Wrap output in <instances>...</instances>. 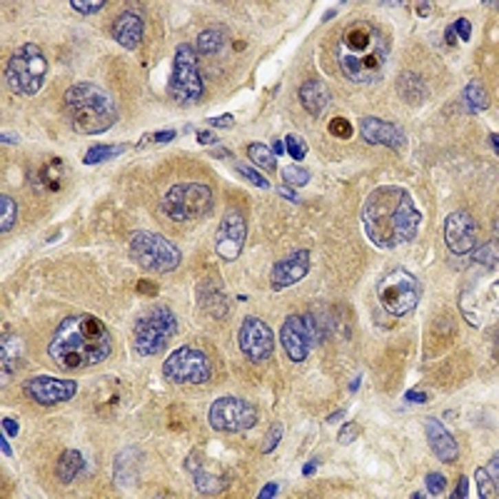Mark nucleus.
I'll use <instances>...</instances> for the list:
<instances>
[{
	"label": "nucleus",
	"instance_id": "nucleus-1",
	"mask_svg": "<svg viewBox=\"0 0 499 499\" xmlns=\"http://www.w3.org/2000/svg\"><path fill=\"white\" fill-rule=\"evenodd\" d=\"M365 235L379 250H394L412 242L422 225V215L414 205L412 195L405 187L385 185L367 195L362 205Z\"/></svg>",
	"mask_w": 499,
	"mask_h": 499
},
{
	"label": "nucleus",
	"instance_id": "nucleus-2",
	"mask_svg": "<svg viewBox=\"0 0 499 499\" xmlns=\"http://www.w3.org/2000/svg\"><path fill=\"white\" fill-rule=\"evenodd\" d=\"M392 38L387 30L372 20H354L342 28L335 47L337 65L350 83L357 85H372L385 75L390 63Z\"/></svg>",
	"mask_w": 499,
	"mask_h": 499
},
{
	"label": "nucleus",
	"instance_id": "nucleus-3",
	"mask_svg": "<svg viewBox=\"0 0 499 499\" xmlns=\"http://www.w3.org/2000/svg\"><path fill=\"white\" fill-rule=\"evenodd\" d=\"M113 352V337L105 322L95 315H73L65 317L55 330L47 354L60 370L83 372L87 367L100 365Z\"/></svg>",
	"mask_w": 499,
	"mask_h": 499
},
{
	"label": "nucleus",
	"instance_id": "nucleus-4",
	"mask_svg": "<svg viewBox=\"0 0 499 499\" xmlns=\"http://www.w3.org/2000/svg\"><path fill=\"white\" fill-rule=\"evenodd\" d=\"M65 113L75 133L100 135L118 123V107L113 98L93 85V83H75L65 90Z\"/></svg>",
	"mask_w": 499,
	"mask_h": 499
},
{
	"label": "nucleus",
	"instance_id": "nucleus-5",
	"mask_svg": "<svg viewBox=\"0 0 499 499\" xmlns=\"http://www.w3.org/2000/svg\"><path fill=\"white\" fill-rule=\"evenodd\" d=\"M45 78H47V60L35 43L20 45L10 55V60H8L6 80H8V87L15 95L33 98V95H38L40 87H43Z\"/></svg>",
	"mask_w": 499,
	"mask_h": 499
},
{
	"label": "nucleus",
	"instance_id": "nucleus-6",
	"mask_svg": "<svg viewBox=\"0 0 499 499\" xmlns=\"http://www.w3.org/2000/svg\"><path fill=\"white\" fill-rule=\"evenodd\" d=\"M175 335H178V317L173 310L165 305L150 307L135 319L133 347L138 354L150 357V354L162 352Z\"/></svg>",
	"mask_w": 499,
	"mask_h": 499
},
{
	"label": "nucleus",
	"instance_id": "nucleus-7",
	"mask_svg": "<svg viewBox=\"0 0 499 499\" xmlns=\"http://www.w3.org/2000/svg\"><path fill=\"white\" fill-rule=\"evenodd\" d=\"M130 259L142 270H150V273H173L182 262V255L162 235L138 230L130 237Z\"/></svg>",
	"mask_w": 499,
	"mask_h": 499
},
{
	"label": "nucleus",
	"instance_id": "nucleus-8",
	"mask_svg": "<svg viewBox=\"0 0 499 499\" xmlns=\"http://www.w3.org/2000/svg\"><path fill=\"white\" fill-rule=\"evenodd\" d=\"M160 210L173 222H190L213 210V190L202 182H182V185L170 187L162 200Z\"/></svg>",
	"mask_w": 499,
	"mask_h": 499
},
{
	"label": "nucleus",
	"instance_id": "nucleus-9",
	"mask_svg": "<svg viewBox=\"0 0 499 499\" xmlns=\"http://www.w3.org/2000/svg\"><path fill=\"white\" fill-rule=\"evenodd\" d=\"M419 297H422V285L412 273H407L402 267L390 270L382 275L377 282V299L382 310L390 312L392 317H405L417 307Z\"/></svg>",
	"mask_w": 499,
	"mask_h": 499
},
{
	"label": "nucleus",
	"instance_id": "nucleus-10",
	"mask_svg": "<svg viewBox=\"0 0 499 499\" xmlns=\"http://www.w3.org/2000/svg\"><path fill=\"white\" fill-rule=\"evenodd\" d=\"M202 75L198 67V50L190 43H180L175 50L173 60V73H170V83H167V93L175 103L180 105H190L202 98Z\"/></svg>",
	"mask_w": 499,
	"mask_h": 499
},
{
	"label": "nucleus",
	"instance_id": "nucleus-11",
	"mask_svg": "<svg viewBox=\"0 0 499 499\" xmlns=\"http://www.w3.org/2000/svg\"><path fill=\"white\" fill-rule=\"evenodd\" d=\"M162 372L175 385H205L213 377V362L202 350L180 347L165 359Z\"/></svg>",
	"mask_w": 499,
	"mask_h": 499
},
{
	"label": "nucleus",
	"instance_id": "nucleus-12",
	"mask_svg": "<svg viewBox=\"0 0 499 499\" xmlns=\"http://www.w3.org/2000/svg\"><path fill=\"white\" fill-rule=\"evenodd\" d=\"M207 422L217 432H245L257 425V412L240 397H220L207 410Z\"/></svg>",
	"mask_w": 499,
	"mask_h": 499
},
{
	"label": "nucleus",
	"instance_id": "nucleus-13",
	"mask_svg": "<svg viewBox=\"0 0 499 499\" xmlns=\"http://www.w3.org/2000/svg\"><path fill=\"white\" fill-rule=\"evenodd\" d=\"M462 312L472 327H487L489 319L497 317V282L492 287L487 279H479L462 293Z\"/></svg>",
	"mask_w": 499,
	"mask_h": 499
},
{
	"label": "nucleus",
	"instance_id": "nucleus-14",
	"mask_svg": "<svg viewBox=\"0 0 499 499\" xmlns=\"http://www.w3.org/2000/svg\"><path fill=\"white\" fill-rule=\"evenodd\" d=\"M240 350L250 362H265L273 357L275 350V335L270 330L267 322H262L259 317H245L240 325L237 335Z\"/></svg>",
	"mask_w": 499,
	"mask_h": 499
},
{
	"label": "nucleus",
	"instance_id": "nucleus-15",
	"mask_svg": "<svg viewBox=\"0 0 499 499\" xmlns=\"http://www.w3.org/2000/svg\"><path fill=\"white\" fill-rule=\"evenodd\" d=\"M245 237H247V220L240 210H227L222 215L217 225V233H215V250L222 259L233 262L240 257L242 247H245Z\"/></svg>",
	"mask_w": 499,
	"mask_h": 499
},
{
	"label": "nucleus",
	"instance_id": "nucleus-16",
	"mask_svg": "<svg viewBox=\"0 0 499 499\" xmlns=\"http://www.w3.org/2000/svg\"><path fill=\"white\" fill-rule=\"evenodd\" d=\"M23 392H25V397L38 402V405L53 407V405H60V402L73 399L75 392H78V385L70 382V379H58V377H30L23 385Z\"/></svg>",
	"mask_w": 499,
	"mask_h": 499
},
{
	"label": "nucleus",
	"instance_id": "nucleus-17",
	"mask_svg": "<svg viewBox=\"0 0 499 499\" xmlns=\"http://www.w3.org/2000/svg\"><path fill=\"white\" fill-rule=\"evenodd\" d=\"M445 242L452 255H469L477 245V222L467 210L447 215L445 220Z\"/></svg>",
	"mask_w": 499,
	"mask_h": 499
},
{
	"label": "nucleus",
	"instance_id": "nucleus-18",
	"mask_svg": "<svg viewBox=\"0 0 499 499\" xmlns=\"http://www.w3.org/2000/svg\"><path fill=\"white\" fill-rule=\"evenodd\" d=\"M310 265H312L310 250L299 247V250H295L287 257L275 262L273 273H270V287L273 290H285V287L295 285V282H299V279L310 273Z\"/></svg>",
	"mask_w": 499,
	"mask_h": 499
},
{
	"label": "nucleus",
	"instance_id": "nucleus-19",
	"mask_svg": "<svg viewBox=\"0 0 499 499\" xmlns=\"http://www.w3.org/2000/svg\"><path fill=\"white\" fill-rule=\"evenodd\" d=\"M279 342L285 347L287 357L293 362H305L310 354V332H307V319L302 315H290L282 322L279 330Z\"/></svg>",
	"mask_w": 499,
	"mask_h": 499
},
{
	"label": "nucleus",
	"instance_id": "nucleus-20",
	"mask_svg": "<svg viewBox=\"0 0 499 499\" xmlns=\"http://www.w3.org/2000/svg\"><path fill=\"white\" fill-rule=\"evenodd\" d=\"M359 130H362V138L370 145H385L390 150H402L407 145L405 130L399 125H394V123H385V120L379 118H362Z\"/></svg>",
	"mask_w": 499,
	"mask_h": 499
},
{
	"label": "nucleus",
	"instance_id": "nucleus-21",
	"mask_svg": "<svg viewBox=\"0 0 499 499\" xmlns=\"http://www.w3.org/2000/svg\"><path fill=\"white\" fill-rule=\"evenodd\" d=\"M425 432H427V442H429V449H432L439 462H447L449 465V462H454L459 457L457 439L449 434V429L439 419H427Z\"/></svg>",
	"mask_w": 499,
	"mask_h": 499
},
{
	"label": "nucleus",
	"instance_id": "nucleus-22",
	"mask_svg": "<svg viewBox=\"0 0 499 499\" xmlns=\"http://www.w3.org/2000/svg\"><path fill=\"white\" fill-rule=\"evenodd\" d=\"M142 35H145V23L140 18V13L135 10H123V13L115 18L113 23V38L115 43L125 47V50H135L142 43Z\"/></svg>",
	"mask_w": 499,
	"mask_h": 499
},
{
	"label": "nucleus",
	"instance_id": "nucleus-23",
	"mask_svg": "<svg viewBox=\"0 0 499 499\" xmlns=\"http://www.w3.org/2000/svg\"><path fill=\"white\" fill-rule=\"evenodd\" d=\"M185 465H187V469H190V474H193L198 492H202V494H215V492H222V487L227 485V474H222V472H210V469H207L202 452H193L190 457H187Z\"/></svg>",
	"mask_w": 499,
	"mask_h": 499
},
{
	"label": "nucleus",
	"instance_id": "nucleus-24",
	"mask_svg": "<svg viewBox=\"0 0 499 499\" xmlns=\"http://www.w3.org/2000/svg\"><path fill=\"white\" fill-rule=\"evenodd\" d=\"M299 103L305 107L307 113L312 115V118H319L322 110L330 105V90L322 80H307L305 85L299 87Z\"/></svg>",
	"mask_w": 499,
	"mask_h": 499
},
{
	"label": "nucleus",
	"instance_id": "nucleus-25",
	"mask_svg": "<svg viewBox=\"0 0 499 499\" xmlns=\"http://www.w3.org/2000/svg\"><path fill=\"white\" fill-rule=\"evenodd\" d=\"M80 469H85V459L78 449H65V452L60 454L58 465H55V474L63 485H70L75 477L80 474Z\"/></svg>",
	"mask_w": 499,
	"mask_h": 499
},
{
	"label": "nucleus",
	"instance_id": "nucleus-26",
	"mask_svg": "<svg viewBox=\"0 0 499 499\" xmlns=\"http://www.w3.org/2000/svg\"><path fill=\"white\" fill-rule=\"evenodd\" d=\"M38 178H40V182H43V187H45V190H50V193H58L60 187H63V178H65L63 162H60L58 158H53L50 162H45V165L40 167Z\"/></svg>",
	"mask_w": 499,
	"mask_h": 499
},
{
	"label": "nucleus",
	"instance_id": "nucleus-27",
	"mask_svg": "<svg viewBox=\"0 0 499 499\" xmlns=\"http://www.w3.org/2000/svg\"><path fill=\"white\" fill-rule=\"evenodd\" d=\"M222 45H225V30L220 25L207 28V30H202V33L198 35V53H202V55L220 53Z\"/></svg>",
	"mask_w": 499,
	"mask_h": 499
},
{
	"label": "nucleus",
	"instance_id": "nucleus-28",
	"mask_svg": "<svg viewBox=\"0 0 499 499\" xmlns=\"http://www.w3.org/2000/svg\"><path fill=\"white\" fill-rule=\"evenodd\" d=\"M20 352H23V342L13 332H3V372L6 374L15 372Z\"/></svg>",
	"mask_w": 499,
	"mask_h": 499
},
{
	"label": "nucleus",
	"instance_id": "nucleus-29",
	"mask_svg": "<svg viewBox=\"0 0 499 499\" xmlns=\"http://www.w3.org/2000/svg\"><path fill=\"white\" fill-rule=\"evenodd\" d=\"M247 155H250V160H253V162L259 167V170H262V173H275V170H277V160H275V153L267 145H262V142H250V147H247Z\"/></svg>",
	"mask_w": 499,
	"mask_h": 499
},
{
	"label": "nucleus",
	"instance_id": "nucleus-30",
	"mask_svg": "<svg viewBox=\"0 0 499 499\" xmlns=\"http://www.w3.org/2000/svg\"><path fill=\"white\" fill-rule=\"evenodd\" d=\"M465 105L469 107V113H482L489 107V95L485 93V87L479 83H469L465 87Z\"/></svg>",
	"mask_w": 499,
	"mask_h": 499
},
{
	"label": "nucleus",
	"instance_id": "nucleus-31",
	"mask_svg": "<svg viewBox=\"0 0 499 499\" xmlns=\"http://www.w3.org/2000/svg\"><path fill=\"white\" fill-rule=\"evenodd\" d=\"M123 153H125V145H95L83 155V162L85 165H98V162H105V160L118 158Z\"/></svg>",
	"mask_w": 499,
	"mask_h": 499
},
{
	"label": "nucleus",
	"instance_id": "nucleus-32",
	"mask_svg": "<svg viewBox=\"0 0 499 499\" xmlns=\"http://www.w3.org/2000/svg\"><path fill=\"white\" fill-rule=\"evenodd\" d=\"M0 207H3V215H0V233H8L10 227L15 225V215H18V205L10 195H3L0 198Z\"/></svg>",
	"mask_w": 499,
	"mask_h": 499
},
{
	"label": "nucleus",
	"instance_id": "nucleus-33",
	"mask_svg": "<svg viewBox=\"0 0 499 499\" xmlns=\"http://www.w3.org/2000/svg\"><path fill=\"white\" fill-rule=\"evenodd\" d=\"M474 482H477V489H479V497L482 499H494L497 497V482L489 477L487 469H477L474 472Z\"/></svg>",
	"mask_w": 499,
	"mask_h": 499
},
{
	"label": "nucleus",
	"instance_id": "nucleus-34",
	"mask_svg": "<svg viewBox=\"0 0 499 499\" xmlns=\"http://www.w3.org/2000/svg\"><path fill=\"white\" fill-rule=\"evenodd\" d=\"M279 173H282V180H285L287 185L302 187L310 182V170H305V167H299V165H287V167H282Z\"/></svg>",
	"mask_w": 499,
	"mask_h": 499
},
{
	"label": "nucleus",
	"instance_id": "nucleus-35",
	"mask_svg": "<svg viewBox=\"0 0 499 499\" xmlns=\"http://www.w3.org/2000/svg\"><path fill=\"white\" fill-rule=\"evenodd\" d=\"M472 259L474 262H479V265H485L487 270H489V267H497V247H494V242L492 245H485V247H479V250H472Z\"/></svg>",
	"mask_w": 499,
	"mask_h": 499
},
{
	"label": "nucleus",
	"instance_id": "nucleus-36",
	"mask_svg": "<svg viewBox=\"0 0 499 499\" xmlns=\"http://www.w3.org/2000/svg\"><path fill=\"white\" fill-rule=\"evenodd\" d=\"M327 130H330V135H335V138H339V140L352 138V133H354L347 118H332L330 120V125H327Z\"/></svg>",
	"mask_w": 499,
	"mask_h": 499
},
{
	"label": "nucleus",
	"instance_id": "nucleus-37",
	"mask_svg": "<svg viewBox=\"0 0 499 499\" xmlns=\"http://www.w3.org/2000/svg\"><path fill=\"white\" fill-rule=\"evenodd\" d=\"M279 439H282V425H273L270 427V432L265 434V439H262V447H259V452L262 454H270V452H275L277 449V445H279Z\"/></svg>",
	"mask_w": 499,
	"mask_h": 499
},
{
	"label": "nucleus",
	"instance_id": "nucleus-38",
	"mask_svg": "<svg viewBox=\"0 0 499 499\" xmlns=\"http://www.w3.org/2000/svg\"><path fill=\"white\" fill-rule=\"evenodd\" d=\"M285 153H290L295 160H305V155H307V145H305V140L302 138H297V135H287L285 140Z\"/></svg>",
	"mask_w": 499,
	"mask_h": 499
},
{
	"label": "nucleus",
	"instance_id": "nucleus-39",
	"mask_svg": "<svg viewBox=\"0 0 499 499\" xmlns=\"http://www.w3.org/2000/svg\"><path fill=\"white\" fill-rule=\"evenodd\" d=\"M237 173L242 175V178H245V180H250V182H253L255 187H262V190H270V180L262 178V175H259L257 170H253V167H247V165H242V162H240V165H237Z\"/></svg>",
	"mask_w": 499,
	"mask_h": 499
},
{
	"label": "nucleus",
	"instance_id": "nucleus-40",
	"mask_svg": "<svg viewBox=\"0 0 499 499\" xmlns=\"http://www.w3.org/2000/svg\"><path fill=\"white\" fill-rule=\"evenodd\" d=\"M70 6H73V10H78V13L90 15V13H98V10H103V8H105V3H103V0H90V3H83V0H73Z\"/></svg>",
	"mask_w": 499,
	"mask_h": 499
},
{
	"label": "nucleus",
	"instance_id": "nucleus-41",
	"mask_svg": "<svg viewBox=\"0 0 499 499\" xmlns=\"http://www.w3.org/2000/svg\"><path fill=\"white\" fill-rule=\"evenodd\" d=\"M357 437H359V425L357 422H350V425L342 427V432L337 434V442L339 445H350V442H354Z\"/></svg>",
	"mask_w": 499,
	"mask_h": 499
},
{
	"label": "nucleus",
	"instance_id": "nucleus-42",
	"mask_svg": "<svg viewBox=\"0 0 499 499\" xmlns=\"http://www.w3.org/2000/svg\"><path fill=\"white\" fill-rule=\"evenodd\" d=\"M427 489H429L432 494H442L447 489V479L442 477L439 472L427 474Z\"/></svg>",
	"mask_w": 499,
	"mask_h": 499
},
{
	"label": "nucleus",
	"instance_id": "nucleus-43",
	"mask_svg": "<svg viewBox=\"0 0 499 499\" xmlns=\"http://www.w3.org/2000/svg\"><path fill=\"white\" fill-rule=\"evenodd\" d=\"M452 30H454V35H459V40H465V43L472 38V25H469V20L467 18H459L452 25Z\"/></svg>",
	"mask_w": 499,
	"mask_h": 499
},
{
	"label": "nucleus",
	"instance_id": "nucleus-44",
	"mask_svg": "<svg viewBox=\"0 0 499 499\" xmlns=\"http://www.w3.org/2000/svg\"><path fill=\"white\" fill-rule=\"evenodd\" d=\"M210 125L213 127H233L235 118L233 115H220V118H210Z\"/></svg>",
	"mask_w": 499,
	"mask_h": 499
},
{
	"label": "nucleus",
	"instance_id": "nucleus-45",
	"mask_svg": "<svg viewBox=\"0 0 499 499\" xmlns=\"http://www.w3.org/2000/svg\"><path fill=\"white\" fill-rule=\"evenodd\" d=\"M3 432L10 434V437H15V434H18V422H15V419H10V417H6V419H3Z\"/></svg>",
	"mask_w": 499,
	"mask_h": 499
},
{
	"label": "nucleus",
	"instance_id": "nucleus-46",
	"mask_svg": "<svg viewBox=\"0 0 499 499\" xmlns=\"http://www.w3.org/2000/svg\"><path fill=\"white\" fill-rule=\"evenodd\" d=\"M173 138H175V130H165V133H158V135H153V138L147 135L145 140H153V142H170Z\"/></svg>",
	"mask_w": 499,
	"mask_h": 499
},
{
	"label": "nucleus",
	"instance_id": "nucleus-47",
	"mask_svg": "<svg viewBox=\"0 0 499 499\" xmlns=\"http://www.w3.org/2000/svg\"><path fill=\"white\" fill-rule=\"evenodd\" d=\"M138 290L142 295H158V287H155L153 282H147V279H140V282H138Z\"/></svg>",
	"mask_w": 499,
	"mask_h": 499
},
{
	"label": "nucleus",
	"instance_id": "nucleus-48",
	"mask_svg": "<svg viewBox=\"0 0 499 499\" xmlns=\"http://www.w3.org/2000/svg\"><path fill=\"white\" fill-rule=\"evenodd\" d=\"M407 402H417V405H425L427 402V394L425 392H414V390H410V392L405 394Z\"/></svg>",
	"mask_w": 499,
	"mask_h": 499
},
{
	"label": "nucleus",
	"instance_id": "nucleus-49",
	"mask_svg": "<svg viewBox=\"0 0 499 499\" xmlns=\"http://www.w3.org/2000/svg\"><path fill=\"white\" fill-rule=\"evenodd\" d=\"M467 494H469V479L459 477V485H457V492H454V497H467Z\"/></svg>",
	"mask_w": 499,
	"mask_h": 499
},
{
	"label": "nucleus",
	"instance_id": "nucleus-50",
	"mask_svg": "<svg viewBox=\"0 0 499 499\" xmlns=\"http://www.w3.org/2000/svg\"><path fill=\"white\" fill-rule=\"evenodd\" d=\"M198 142H200V145H213L215 135L213 133H198Z\"/></svg>",
	"mask_w": 499,
	"mask_h": 499
},
{
	"label": "nucleus",
	"instance_id": "nucleus-51",
	"mask_svg": "<svg viewBox=\"0 0 499 499\" xmlns=\"http://www.w3.org/2000/svg\"><path fill=\"white\" fill-rule=\"evenodd\" d=\"M275 494H277V485H267L265 489H262V492H259V499H267V497H275Z\"/></svg>",
	"mask_w": 499,
	"mask_h": 499
},
{
	"label": "nucleus",
	"instance_id": "nucleus-52",
	"mask_svg": "<svg viewBox=\"0 0 499 499\" xmlns=\"http://www.w3.org/2000/svg\"><path fill=\"white\" fill-rule=\"evenodd\" d=\"M497 467H499V457L494 454V457H492V465H489V477H492L494 482H497V477H499V469H497Z\"/></svg>",
	"mask_w": 499,
	"mask_h": 499
},
{
	"label": "nucleus",
	"instance_id": "nucleus-53",
	"mask_svg": "<svg viewBox=\"0 0 499 499\" xmlns=\"http://www.w3.org/2000/svg\"><path fill=\"white\" fill-rule=\"evenodd\" d=\"M8 434L3 432V439H0V447H3V454H6V457H10V454H13V449H10V445H8Z\"/></svg>",
	"mask_w": 499,
	"mask_h": 499
},
{
	"label": "nucleus",
	"instance_id": "nucleus-54",
	"mask_svg": "<svg viewBox=\"0 0 499 499\" xmlns=\"http://www.w3.org/2000/svg\"><path fill=\"white\" fill-rule=\"evenodd\" d=\"M445 38H447V43H449V45H454V43H457V35H454V30H452V25L447 28V33H445Z\"/></svg>",
	"mask_w": 499,
	"mask_h": 499
},
{
	"label": "nucleus",
	"instance_id": "nucleus-55",
	"mask_svg": "<svg viewBox=\"0 0 499 499\" xmlns=\"http://www.w3.org/2000/svg\"><path fill=\"white\" fill-rule=\"evenodd\" d=\"M315 467H317V462H307V465H305V469H302V474H305V477H310V474H315Z\"/></svg>",
	"mask_w": 499,
	"mask_h": 499
},
{
	"label": "nucleus",
	"instance_id": "nucleus-56",
	"mask_svg": "<svg viewBox=\"0 0 499 499\" xmlns=\"http://www.w3.org/2000/svg\"><path fill=\"white\" fill-rule=\"evenodd\" d=\"M273 153L275 155H282V153H285V142H282V140H277V142L273 145Z\"/></svg>",
	"mask_w": 499,
	"mask_h": 499
},
{
	"label": "nucleus",
	"instance_id": "nucleus-57",
	"mask_svg": "<svg viewBox=\"0 0 499 499\" xmlns=\"http://www.w3.org/2000/svg\"><path fill=\"white\" fill-rule=\"evenodd\" d=\"M342 414H345V410H339V412L330 414V417H327V422H337V419H342Z\"/></svg>",
	"mask_w": 499,
	"mask_h": 499
},
{
	"label": "nucleus",
	"instance_id": "nucleus-58",
	"mask_svg": "<svg viewBox=\"0 0 499 499\" xmlns=\"http://www.w3.org/2000/svg\"><path fill=\"white\" fill-rule=\"evenodd\" d=\"M489 142H492V147L497 150V145H499V138H497V133H492L489 135Z\"/></svg>",
	"mask_w": 499,
	"mask_h": 499
},
{
	"label": "nucleus",
	"instance_id": "nucleus-59",
	"mask_svg": "<svg viewBox=\"0 0 499 499\" xmlns=\"http://www.w3.org/2000/svg\"><path fill=\"white\" fill-rule=\"evenodd\" d=\"M357 387H359V377H354L352 385H350V392H357Z\"/></svg>",
	"mask_w": 499,
	"mask_h": 499
},
{
	"label": "nucleus",
	"instance_id": "nucleus-60",
	"mask_svg": "<svg viewBox=\"0 0 499 499\" xmlns=\"http://www.w3.org/2000/svg\"><path fill=\"white\" fill-rule=\"evenodd\" d=\"M417 13H419V15H429V6H419Z\"/></svg>",
	"mask_w": 499,
	"mask_h": 499
}]
</instances>
